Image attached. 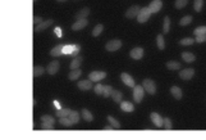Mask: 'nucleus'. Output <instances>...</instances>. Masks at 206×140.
Returning <instances> with one entry per match:
<instances>
[{"label": "nucleus", "instance_id": "obj_18", "mask_svg": "<svg viewBox=\"0 0 206 140\" xmlns=\"http://www.w3.org/2000/svg\"><path fill=\"white\" fill-rule=\"evenodd\" d=\"M64 49H65L64 45L59 44V45H57L55 48H53V50L50 51V55H51V57H60V55L63 54V50H64Z\"/></svg>", "mask_w": 206, "mask_h": 140}, {"label": "nucleus", "instance_id": "obj_17", "mask_svg": "<svg viewBox=\"0 0 206 140\" xmlns=\"http://www.w3.org/2000/svg\"><path fill=\"white\" fill-rule=\"evenodd\" d=\"M182 59L187 63H192V62H195L196 55L193 53H191V51H183L182 53Z\"/></svg>", "mask_w": 206, "mask_h": 140}, {"label": "nucleus", "instance_id": "obj_16", "mask_svg": "<svg viewBox=\"0 0 206 140\" xmlns=\"http://www.w3.org/2000/svg\"><path fill=\"white\" fill-rule=\"evenodd\" d=\"M88 24V21L87 19H81V21H76L72 26V30L73 31H78V30H82Z\"/></svg>", "mask_w": 206, "mask_h": 140}, {"label": "nucleus", "instance_id": "obj_3", "mask_svg": "<svg viewBox=\"0 0 206 140\" xmlns=\"http://www.w3.org/2000/svg\"><path fill=\"white\" fill-rule=\"evenodd\" d=\"M120 48H122V41L120 40H110V41H108L106 45H105L106 51H117Z\"/></svg>", "mask_w": 206, "mask_h": 140}, {"label": "nucleus", "instance_id": "obj_8", "mask_svg": "<svg viewBox=\"0 0 206 140\" xmlns=\"http://www.w3.org/2000/svg\"><path fill=\"white\" fill-rule=\"evenodd\" d=\"M59 68H60V63H59L58 61H54V62H50V63L48 64L46 71H48V73H50V75H55V73L59 71Z\"/></svg>", "mask_w": 206, "mask_h": 140}, {"label": "nucleus", "instance_id": "obj_13", "mask_svg": "<svg viewBox=\"0 0 206 140\" xmlns=\"http://www.w3.org/2000/svg\"><path fill=\"white\" fill-rule=\"evenodd\" d=\"M120 78H122V81L124 82L127 86H129V88H134V86H136V85H134V80H133L132 76H129L128 73L123 72V73L120 75Z\"/></svg>", "mask_w": 206, "mask_h": 140}, {"label": "nucleus", "instance_id": "obj_1", "mask_svg": "<svg viewBox=\"0 0 206 140\" xmlns=\"http://www.w3.org/2000/svg\"><path fill=\"white\" fill-rule=\"evenodd\" d=\"M143 86L142 85H136L133 88V99L136 103H141L142 99H143V95H145V91H143Z\"/></svg>", "mask_w": 206, "mask_h": 140}, {"label": "nucleus", "instance_id": "obj_5", "mask_svg": "<svg viewBox=\"0 0 206 140\" xmlns=\"http://www.w3.org/2000/svg\"><path fill=\"white\" fill-rule=\"evenodd\" d=\"M151 16V10L150 8H141L140 13H138V16H137V21H138L140 23H145L146 21H148Z\"/></svg>", "mask_w": 206, "mask_h": 140}, {"label": "nucleus", "instance_id": "obj_2", "mask_svg": "<svg viewBox=\"0 0 206 140\" xmlns=\"http://www.w3.org/2000/svg\"><path fill=\"white\" fill-rule=\"evenodd\" d=\"M142 86L145 88V90L151 94V95H154L156 93V85H155V82L153 80H150V78H145L143 82H142Z\"/></svg>", "mask_w": 206, "mask_h": 140}, {"label": "nucleus", "instance_id": "obj_46", "mask_svg": "<svg viewBox=\"0 0 206 140\" xmlns=\"http://www.w3.org/2000/svg\"><path fill=\"white\" fill-rule=\"evenodd\" d=\"M79 49H81V45H74V50L72 51L73 53V55H74V57H77V55H78V53H79Z\"/></svg>", "mask_w": 206, "mask_h": 140}, {"label": "nucleus", "instance_id": "obj_32", "mask_svg": "<svg viewBox=\"0 0 206 140\" xmlns=\"http://www.w3.org/2000/svg\"><path fill=\"white\" fill-rule=\"evenodd\" d=\"M170 30V18L167 16L165 18H164V26H163V31L164 34H168Z\"/></svg>", "mask_w": 206, "mask_h": 140}, {"label": "nucleus", "instance_id": "obj_30", "mask_svg": "<svg viewBox=\"0 0 206 140\" xmlns=\"http://www.w3.org/2000/svg\"><path fill=\"white\" fill-rule=\"evenodd\" d=\"M156 43H158V48H159L160 50H164V49H165V41H164L163 35H158V36H156Z\"/></svg>", "mask_w": 206, "mask_h": 140}, {"label": "nucleus", "instance_id": "obj_23", "mask_svg": "<svg viewBox=\"0 0 206 140\" xmlns=\"http://www.w3.org/2000/svg\"><path fill=\"white\" fill-rule=\"evenodd\" d=\"M120 109H122L123 112H133L134 107H133V104L129 103V102H122V103H120Z\"/></svg>", "mask_w": 206, "mask_h": 140}, {"label": "nucleus", "instance_id": "obj_19", "mask_svg": "<svg viewBox=\"0 0 206 140\" xmlns=\"http://www.w3.org/2000/svg\"><path fill=\"white\" fill-rule=\"evenodd\" d=\"M82 61H83V58H82L81 55H77V57H74V59H73V61L71 62V64H69L71 69H77V68H79Z\"/></svg>", "mask_w": 206, "mask_h": 140}, {"label": "nucleus", "instance_id": "obj_48", "mask_svg": "<svg viewBox=\"0 0 206 140\" xmlns=\"http://www.w3.org/2000/svg\"><path fill=\"white\" fill-rule=\"evenodd\" d=\"M32 104H33V107H35V105L37 104V100H36V99H33V103H32Z\"/></svg>", "mask_w": 206, "mask_h": 140}, {"label": "nucleus", "instance_id": "obj_9", "mask_svg": "<svg viewBox=\"0 0 206 140\" xmlns=\"http://www.w3.org/2000/svg\"><path fill=\"white\" fill-rule=\"evenodd\" d=\"M195 75V69L193 68H186L183 71L179 72V77L182 80H191Z\"/></svg>", "mask_w": 206, "mask_h": 140}, {"label": "nucleus", "instance_id": "obj_11", "mask_svg": "<svg viewBox=\"0 0 206 140\" xmlns=\"http://www.w3.org/2000/svg\"><path fill=\"white\" fill-rule=\"evenodd\" d=\"M148 8H150L151 13H158L163 8V2H161V0H153V2L150 3Z\"/></svg>", "mask_w": 206, "mask_h": 140}, {"label": "nucleus", "instance_id": "obj_47", "mask_svg": "<svg viewBox=\"0 0 206 140\" xmlns=\"http://www.w3.org/2000/svg\"><path fill=\"white\" fill-rule=\"evenodd\" d=\"M104 130H105V131H112V130H114V126L106 125V126H104Z\"/></svg>", "mask_w": 206, "mask_h": 140}, {"label": "nucleus", "instance_id": "obj_24", "mask_svg": "<svg viewBox=\"0 0 206 140\" xmlns=\"http://www.w3.org/2000/svg\"><path fill=\"white\" fill-rule=\"evenodd\" d=\"M72 113V110L69 108H62L57 110V116L58 117H69V115Z\"/></svg>", "mask_w": 206, "mask_h": 140}, {"label": "nucleus", "instance_id": "obj_7", "mask_svg": "<svg viewBox=\"0 0 206 140\" xmlns=\"http://www.w3.org/2000/svg\"><path fill=\"white\" fill-rule=\"evenodd\" d=\"M150 118H151V121H153V123L156 126V127H163V126H164V118L159 113L153 112V113L150 115Z\"/></svg>", "mask_w": 206, "mask_h": 140}, {"label": "nucleus", "instance_id": "obj_20", "mask_svg": "<svg viewBox=\"0 0 206 140\" xmlns=\"http://www.w3.org/2000/svg\"><path fill=\"white\" fill-rule=\"evenodd\" d=\"M170 93H172V95L175 98V99H182V90H181V88H178V86H172L170 88Z\"/></svg>", "mask_w": 206, "mask_h": 140}, {"label": "nucleus", "instance_id": "obj_37", "mask_svg": "<svg viewBox=\"0 0 206 140\" xmlns=\"http://www.w3.org/2000/svg\"><path fill=\"white\" fill-rule=\"evenodd\" d=\"M179 44L181 45H193L195 44V40L193 39H191V37H186V39H182L181 41H179Z\"/></svg>", "mask_w": 206, "mask_h": 140}, {"label": "nucleus", "instance_id": "obj_36", "mask_svg": "<svg viewBox=\"0 0 206 140\" xmlns=\"http://www.w3.org/2000/svg\"><path fill=\"white\" fill-rule=\"evenodd\" d=\"M188 4V0H175V8L177 9H183Z\"/></svg>", "mask_w": 206, "mask_h": 140}, {"label": "nucleus", "instance_id": "obj_41", "mask_svg": "<svg viewBox=\"0 0 206 140\" xmlns=\"http://www.w3.org/2000/svg\"><path fill=\"white\" fill-rule=\"evenodd\" d=\"M164 127H165V130H172L173 129V125H172L170 118H168V117L164 118Z\"/></svg>", "mask_w": 206, "mask_h": 140}, {"label": "nucleus", "instance_id": "obj_42", "mask_svg": "<svg viewBox=\"0 0 206 140\" xmlns=\"http://www.w3.org/2000/svg\"><path fill=\"white\" fill-rule=\"evenodd\" d=\"M95 93L98 94V95H103V93H104V86L101 85V83H96V86H95Z\"/></svg>", "mask_w": 206, "mask_h": 140}, {"label": "nucleus", "instance_id": "obj_35", "mask_svg": "<svg viewBox=\"0 0 206 140\" xmlns=\"http://www.w3.org/2000/svg\"><path fill=\"white\" fill-rule=\"evenodd\" d=\"M113 88L110 86V85H106V86H104V93H103V95H104V98H109V96H112V94H113Z\"/></svg>", "mask_w": 206, "mask_h": 140}, {"label": "nucleus", "instance_id": "obj_6", "mask_svg": "<svg viewBox=\"0 0 206 140\" xmlns=\"http://www.w3.org/2000/svg\"><path fill=\"white\" fill-rule=\"evenodd\" d=\"M105 77H106V72H103V71H93V72H90L88 75V78L92 82H99Z\"/></svg>", "mask_w": 206, "mask_h": 140}, {"label": "nucleus", "instance_id": "obj_50", "mask_svg": "<svg viewBox=\"0 0 206 140\" xmlns=\"http://www.w3.org/2000/svg\"><path fill=\"white\" fill-rule=\"evenodd\" d=\"M36 2H37V0H33V3H36Z\"/></svg>", "mask_w": 206, "mask_h": 140}, {"label": "nucleus", "instance_id": "obj_22", "mask_svg": "<svg viewBox=\"0 0 206 140\" xmlns=\"http://www.w3.org/2000/svg\"><path fill=\"white\" fill-rule=\"evenodd\" d=\"M167 68L170 69V71H177V69H181V63L177 62V61L167 62Z\"/></svg>", "mask_w": 206, "mask_h": 140}, {"label": "nucleus", "instance_id": "obj_15", "mask_svg": "<svg viewBox=\"0 0 206 140\" xmlns=\"http://www.w3.org/2000/svg\"><path fill=\"white\" fill-rule=\"evenodd\" d=\"M78 89L81 90H91L92 89V81L88 78V80H83V81H79L77 83Z\"/></svg>", "mask_w": 206, "mask_h": 140}, {"label": "nucleus", "instance_id": "obj_34", "mask_svg": "<svg viewBox=\"0 0 206 140\" xmlns=\"http://www.w3.org/2000/svg\"><path fill=\"white\" fill-rule=\"evenodd\" d=\"M79 112H77V110H72V113L69 115V118L72 120V122L73 123H78V121H79Z\"/></svg>", "mask_w": 206, "mask_h": 140}, {"label": "nucleus", "instance_id": "obj_38", "mask_svg": "<svg viewBox=\"0 0 206 140\" xmlns=\"http://www.w3.org/2000/svg\"><path fill=\"white\" fill-rule=\"evenodd\" d=\"M202 7H203V0H195L193 2V8L196 12H201Z\"/></svg>", "mask_w": 206, "mask_h": 140}, {"label": "nucleus", "instance_id": "obj_26", "mask_svg": "<svg viewBox=\"0 0 206 140\" xmlns=\"http://www.w3.org/2000/svg\"><path fill=\"white\" fill-rule=\"evenodd\" d=\"M112 98H113V100L115 102V103H122V99H123V94H122V91H119V90H114L113 91V94H112Z\"/></svg>", "mask_w": 206, "mask_h": 140}, {"label": "nucleus", "instance_id": "obj_31", "mask_svg": "<svg viewBox=\"0 0 206 140\" xmlns=\"http://www.w3.org/2000/svg\"><path fill=\"white\" fill-rule=\"evenodd\" d=\"M108 122L110 123L112 126H114V129H120V127H122L120 123H119V121L115 120L113 116H108Z\"/></svg>", "mask_w": 206, "mask_h": 140}, {"label": "nucleus", "instance_id": "obj_27", "mask_svg": "<svg viewBox=\"0 0 206 140\" xmlns=\"http://www.w3.org/2000/svg\"><path fill=\"white\" fill-rule=\"evenodd\" d=\"M81 113H82V116H83V120H86L87 122H91V121L93 120V116H92V113H91V112H90L88 109H86V108H83V109H82V112H81Z\"/></svg>", "mask_w": 206, "mask_h": 140}, {"label": "nucleus", "instance_id": "obj_25", "mask_svg": "<svg viewBox=\"0 0 206 140\" xmlns=\"http://www.w3.org/2000/svg\"><path fill=\"white\" fill-rule=\"evenodd\" d=\"M59 123L62 126H65V127H71L72 125H74L69 117H59Z\"/></svg>", "mask_w": 206, "mask_h": 140}, {"label": "nucleus", "instance_id": "obj_43", "mask_svg": "<svg viewBox=\"0 0 206 140\" xmlns=\"http://www.w3.org/2000/svg\"><path fill=\"white\" fill-rule=\"evenodd\" d=\"M41 121H46V122L55 123V120H54V117H53V116H49V115H44L43 117H41Z\"/></svg>", "mask_w": 206, "mask_h": 140}, {"label": "nucleus", "instance_id": "obj_28", "mask_svg": "<svg viewBox=\"0 0 206 140\" xmlns=\"http://www.w3.org/2000/svg\"><path fill=\"white\" fill-rule=\"evenodd\" d=\"M104 31V26L101 24V23H99V24H96V27H95V29L92 30V36L93 37H98L101 32Z\"/></svg>", "mask_w": 206, "mask_h": 140}, {"label": "nucleus", "instance_id": "obj_12", "mask_svg": "<svg viewBox=\"0 0 206 140\" xmlns=\"http://www.w3.org/2000/svg\"><path fill=\"white\" fill-rule=\"evenodd\" d=\"M53 19H48V21H44V22H41L40 24L35 26V32H41V31H44L46 29H49V27L53 24Z\"/></svg>", "mask_w": 206, "mask_h": 140}, {"label": "nucleus", "instance_id": "obj_49", "mask_svg": "<svg viewBox=\"0 0 206 140\" xmlns=\"http://www.w3.org/2000/svg\"><path fill=\"white\" fill-rule=\"evenodd\" d=\"M58 2H67V0H58Z\"/></svg>", "mask_w": 206, "mask_h": 140}, {"label": "nucleus", "instance_id": "obj_45", "mask_svg": "<svg viewBox=\"0 0 206 140\" xmlns=\"http://www.w3.org/2000/svg\"><path fill=\"white\" fill-rule=\"evenodd\" d=\"M206 41V35H198L196 36V43H203Z\"/></svg>", "mask_w": 206, "mask_h": 140}, {"label": "nucleus", "instance_id": "obj_39", "mask_svg": "<svg viewBox=\"0 0 206 140\" xmlns=\"http://www.w3.org/2000/svg\"><path fill=\"white\" fill-rule=\"evenodd\" d=\"M192 22V16H186V17H183L181 21H179V24L181 26H187V24H189Z\"/></svg>", "mask_w": 206, "mask_h": 140}, {"label": "nucleus", "instance_id": "obj_33", "mask_svg": "<svg viewBox=\"0 0 206 140\" xmlns=\"http://www.w3.org/2000/svg\"><path fill=\"white\" fill-rule=\"evenodd\" d=\"M195 36H198V35H206V26H198L193 31Z\"/></svg>", "mask_w": 206, "mask_h": 140}, {"label": "nucleus", "instance_id": "obj_4", "mask_svg": "<svg viewBox=\"0 0 206 140\" xmlns=\"http://www.w3.org/2000/svg\"><path fill=\"white\" fill-rule=\"evenodd\" d=\"M140 10H141V7H140V5H137V4L132 5V7L126 12V18H128V19H134V18H137Z\"/></svg>", "mask_w": 206, "mask_h": 140}, {"label": "nucleus", "instance_id": "obj_10", "mask_svg": "<svg viewBox=\"0 0 206 140\" xmlns=\"http://www.w3.org/2000/svg\"><path fill=\"white\" fill-rule=\"evenodd\" d=\"M129 55H131V58L132 59H136V61H138L143 57V49L142 48H134L129 51Z\"/></svg>", "mask_w": 206, "mask_h": 140}, {"label": "nucleus", "instance_id": "obj_29", "mask_svg": "<svg viewBox=\"0 0 206 140\" xmlns=\"http://www.w3.org/2000/svg\"><path fill=\"white\" fill-rule=\"evenodd\" d=\"M45 72V68L43 66H35L33 67V77H38Z\"/></svg>", "mask_w": 206, "mask_h": 140}, {"label": "nucleus", "instance_id": "obj_40", "mask_svg": "<svg viewBox=\"0 0 206 140\" xmlns=\"http://www.w3.org/2000/svg\"><path fill=\"white\" fill-rule=\"evenodd\" d=\"M41 127H43L44 130H53V129H54V123H53V122L43 121V123H41Z\"/></svg>", "mask_w": 206, "mask_h": 140}, {"label": "nucleus", "instance_id": "obj_21", "mask_svg": "<svg viewBox=\"0 0 206 140\" xmlns=\"http://www.w3.org/2000/svg\"><path fill=\"white\" fill-rule=\"evenodd\" d=\"M81 75H82V71H81L79 68L72 69V72H69V75H68V78H69L71 81H74V80H78Z\"/></svg>", "mask_w": 206, "mask_h": 140}, {"label": "nucleus", "instance_id": "obj_44", "mask_svg": "<svg viewBox=\"0 0 206 140\" xmlns=\"http://www.w3.org/2000/svg\"><path fill=\"white\" fill-rule=\"evenodd\" d=\"M41 22H44V19L41 18V17H38V16H35V17H33V24H35V26L40 24Z\"/></svg>", "mask_w": 206, "mask_h": 140}, {"label": "nucleus", "instance_id": "obj_14", "mask_svg": "<svg viewBox=\"0 0 206 140\" xmlns=\"http://www.w3.org/2000/svg\"><path fill=\"white\" fill-rule=\"evenodd\" d=\"M88 16H90V9L88 8H83V9H81L79 12L76 13L74 18H76V21H81V19H86Z\"/></svg>", "mask_w": 206, "mask_h": 140}]
</instances>
